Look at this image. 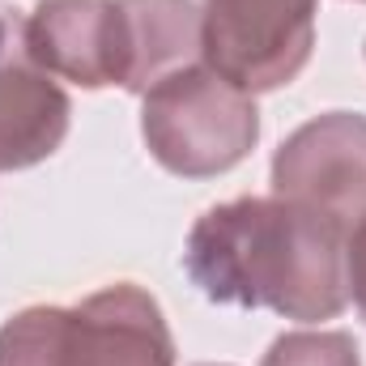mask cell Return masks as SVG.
Segmentation results:
<instances>
[{"mask_svg": "<svg viewBox=\"0 0 366 366\" xmlns=\"http://www.w3.org/2000/svg\"><path fill=\"white\" fill-rule=\"evenodd\" d=\"M345 230L281 196L213 204L187 234L183 269L213 302L269 307L285 320H337L345 294Z\"/></svg>", "mask_w": 366, "mask_h": 366, "instance_id": "obj_1", "label": "cell"}, {"mask_svg": "<svg viewBox=\"0 0 366 366\" xmlns=\"http://www.w3.org/2000/svg\"><path fill=\"white\" fill-rule=\"evenodd\" d=\"M273 196L354 226L366 213V115L328 111L294 128L273 154Z\"/></svg>", "mask_w": 366, "mask_h": 366, "instance_id": "obj_5", "label": "cell"}, {"mask_svg": "<svg viewBox=\"0 0 366 366\" xmlns=\"http://www.w3.org/2000/svg\"><path fill=\"white\" fill-rule=\"evenodd\" d=\"M320 0H200V60L260 94L290 86L315 47Z\"/></svg>", "mask_w": 366, "mask_h": 366, "instance_id": "obj_4", "label": "cell"}, {"mask_svg": "<svg viewBox=\"0 0 366 366\" xmlns=\"http://www.w3.org/2000/svg\"><path fill=\"white\" fill-rule=\"evenodd\" d=\"M0 366H175L154 294L107 285L77 307H26L0 328Z\"/></svg>", "mask_w": 366, "mask_h": 366, "instance_id": "obj_2", "label": "cell"}, {"mask_svg": "<svg viewBox=\"0 0 366 366\" xmlns=\"http://www.w3.org/2000/svg\"><path fill=\"white\" fill-rule=\"evenodd\" d=\"M141 137L171 175L213 179L256 149L260 111L252 94L200 60L141 94Z\"/></svg>", "mask_w": 366, "mask_h": 366, "instance_id": "obj_3", "label": "cell"}, {"mask_svg": "<svg viewBox=\"0 0 366 366\" xmlns=\"http://www.w3.org/2000/svg\"><path fill=\"white\" fill-rule=\"evenodd\" d=\"M69 94L30 60H0V171L51 158L69 137Z\"/></svg>", "mask_w": 366, "mask_h": 366, "instance_id": "obj_7", "label": "cell"}, {"mask_svg": "<svg viewBox=\"0 0 366 366\" xmlns=\"http://www.w3.org/2000/svg\"><path fill=\"white\" fill-rule=\"evenodd\" d=\"M0 47H4V21H0Z\"/></svg>", "mask_w": 366, "mask_h": 366, "instance_id": "obj_11", "label": "cell"}, {"mask_svg": "<svg viewBox=\"0 0 366 366\" xmlns=\"http://www.w3.org/2000/svg\"><path fill=\"white\" fill-rule=\"evenodd\" d=\"M345 294L366 320V213L345 230Z\"/></svg>", "mask_w": 366, "mask_h": 366, "instance_id": "obj_10", "label": "cell"}, {"mask_svg": "<svg viewBox=\"0 0 366 366\" xmlns=\"http://www.w3.org/2000/svg\"><path fill=\"white\" fill-rule=\"evenodd\" d=\"M260 366H362V358L350 332L302 328V332L277 337Z\"/></svg>", "mask_w": 366, "mask_h": 366, "instance_id": "obj_9", "label": "cell"}, {"mask_svg": "<svg viewBox=\"0 0 366 366\" xmlns=\"http://www.w3.org/2000/svg\"><path fill=\"white\" fill-rule=\"evenodd\" d=\"M128 21V81L145 94L162 77L200 64V4L192 0H119Z\"/></svg>", "mask_w": 366, "mask_h": 366, "instance_id": "obj_8", "label": "cell"}, {"mask_svg": "<svg viewBox=\"0 0 366 366\" xmlns=\"http://www.w3.org/2000/svg\"><path fill=\"white\" fill-rule=\"evenodd\" d=\"M26 60L81 90L128 81V21L119 0H39L21 26Z\"/></svg>", "mask_w": 366, "mask_h": 366, "instance_id": "obj_6", "label": "cell"}]
</instances>
